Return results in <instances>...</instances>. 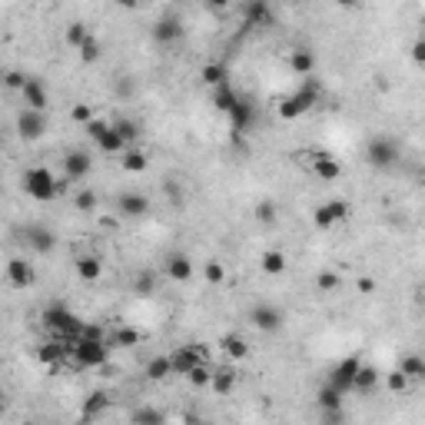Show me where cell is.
Segmentation results:
<instances>
[{"label":"cell","instance_id":"6da1fadb","mask_svg":"<svg viewBox=\"0 0 425 425\" xmlns=\"http://www.w3.org/2000/svg\"><path fill=\"white\" fill-rule=\"evenodd\" d=\"M319 93H322V87H319L316 77L302 80V87L280 103V116H286V120H290V116H302L306 110H312V106L319 103Z\"/></svg>","mask_w":425,"mask_h":425},{"label":"cell","instance_id":"7a4b0ae2","mask_svg":"<svg viewBox=\"0 0 425 425\" xmlns=\"http://www.w3.org/2000/svg\"><path fill=\"white\" fill-rule=\"evenodd\" d=\"M57 183H60V180H53V173H50L47 166H30V170H24V190H27V196L40 200V203L57 200V196H60Z\"/></svg>","mask_w":425,"mask_h":425},{"label":"cell","instance_id":"3957f363","mask_svg":"<svg viewBox=\"0 0 425 425\" xmlns=\"http://www.w3.org/2000/svg\"><path fill=\"white\" fill-rule=\"evenodd\" d=\"M83 319H77L73 312H67L63 306H53V309H47V329L53 332V339H60V342H77L80 332H83Z\"/></svg>","mask_w":425,"mask_h":425},{"label":"cell","instance_id":"277c9868","mask_svg":"<svg viewBox=\"0 0 425 425\" xmlns=\"http://www.w3.org/2000/svg\"><path fill=\"white\" fill-rule=\"evenodd\" d=\"M70 349H73V362H77L80 369H103L106 366V352H110V342L77 339Z\"/></svg>","mask_w":425,"mask_h":425},{"label":"cell","instance_id":"5b68a950","mask_svg":"<svg viewBox=\"0 0 425 425\" xmlns=\"http://www.w3.org/2000/svg\"><path fill=\"white\" fill-rule=\"evenodd\" d=\"M87 133L97 140V146L103 150V153H126L130 146H126V140L120 133H116L113 123H103V120H93V123L87 126Z\"/></svg>","mask_w":425,"mask_h":425},{"label":"cell","instance_id":"8992f818","mask_svg":"<svg viewBox=\"0 0 425 425\" xmlns=\"http://www.w3.org/2000/svg\"><path fill=\"white\" fill-rule=\"evenodd\" d=\"M366 160L376 170H389V166L399 160V146L396 140H389V136H376V140H369L366 146Z\"/></svg>","mask_w":425,"mask_h":425},{"label":"cell","instance_id":"52a82bcc","mask_svg":"<svg viewBox=\"0 0 425 425\" xmlns=\"http://www.w3.org/2000/svg\"><path fill=\"white\" fill-rule=\"evenodd\" d=\"M359 369H362V359L359 356H349L342 359L332 372H329V386H336L342 396H349L352 389H356V376H359Z\"/></svg>","mask_w":425,"mask_h":425},{"label":"cell","instance_id":"ba28073f","mask_svg":"<svg viewBox=\"0 0 425 425\" xmlns=\"http://www.w3.org/2000/svg\"><path fill=\"white\" fill-rule=\"evenodd\" d=\"M17 133L24 140H40V136L47 133V113H40V110H20L17 113Z\"/></svg>","mask_w":425,"mask_h":425},{"label":"cell","instance_id":"9c48e42d","mask_svg":"<svg viewBox=\"0 0 425 425\" xmlns=\"http://www.w3.org/2000/svg\"><path fill=\"white\" fill-rule=\"evenodd\" d=\"M250 322L260 329V332H280L286 319H282V312L276 309V306L260 302V306H252V309H250Z\"/></svg>","mask_w":425,"mask_h":425},{"label":"cell","instance_id":"30bf717a","mask_svg":"<svg viewBox=\"0 0 425 425\" xmlns=\"http://www.w3.org/2000/svg\"><path fill=\"white\" fill-rule=\"evenodd\" d=\"M349 216V203L346 200H329V203H322V206H316V226L319 230H332L336 222H342Z\"/></svg>","mask_w":425,"mask_h":425},{"label":"cell","instance_id":"8fae6325","mask_svg":"<svg viewBox=\"0 0 425 425\" xmlns=\"http://www.w3.org/2000/svg\"><path fill=\"white\" fill-rule=\"evenodd\" d=\"M170 359H173V376H190L200 362H203V349L200 346H180L170 352Z\"/></svg>","mask_w":425,"mask_h":425},{"label":"cell","instance_id":"7c38bea8","mask_svg":"<svg viewBox=\"0 0 425 425\" xmlns=\"http://www.w3.org/2000/svg\"><path fill=\"white\" fill-rule=\"evenodd\" d=\"M90 170H93V160L87 153H80V150H70L63 156V176H67L70 183H80V180H87Z\"/></svg>","mask_w":425,"mask_h":425},{"label":"cell","instance_id":"4fadbf2b","mask_svg":"<svg viewBox=\"0 0 425 425\" xmlns=\"http://www.w3.org/2000/svg\"><path fill=\"white\" fill-rule=\"evenodd\" d=\"M20 97H24V106H27V110H40V113H47L50 97H47V87H43L37 77H27V83H24V90H20Z\"/></svg>","mask_w":425,"mask_h":425},{"label":"cell","instance_id":"5bb4252c","mask_svg":"<svg viewBox=\"0 0 425 425\" xmlns=\"http://www.w3.org/2000/svg\"><path fill=\"white\" fill-rule=\"evenodd\" d=\"M163 272L173 282H190L193 280V260H190L186 252H173V256L163 260Z\"/></svg>","mask_w":425,"mask_h":425},{"label":"cell","instance_id":"9a60e30c","mask_svg":"<svg viewBox=\"0 0 425 425\" xmlns=\"http://www.w3.org/2000/svg\"><path fill=\"white\" fill-rule=\"evenodd\" d=\"M116 212L120 216H146L150 212V200L143 193H120L116 196Z\"/></svg>","mask_w":425,"mask_h":425},{"label":"cell","instance_id":"2e32d148","mask_svg":"<svg viewBox=\"0 0 425 425\" xmlns=\"http://www.w3.org/2000/svg\"><path fill=\"white\" fill-rule=\"evenodd\" d=\"M7 282L14 290H27L34 286V266L27 260H10L7 262Z\"/></svg>","mask_w":425,"mask_h":425},{"label":"cell","instance_id":"e0dca14e","mask_svg":"<svg viewBox=\"0 0 425 425\" xmlns=\"http://www.w3.org/2000/svg\"><path fill=\"white\" fill-rule=\"evenodd\" d=\"M379 382H382V372H379L372 362H362V369H359V376H356V396H372L379 389Z\"/></svg>","mask_w":425,"mask_h":425},{"label":"cell","instance_id":"ac0fdd59","mask_svg":"<svg viewBox=\"0 0 425 425\" xmlns=\"http://www.w3.org/2000/svg\"><path fill=\"white\" fill-rule=\"evenodd\" d=\"M24 236H27V246L34 252H50L53 250V246H57V240H53V232L50 230H43V226H27V230H24Z\"/></svg>","mask_w":425,"mask_h":425},{"label":"cell","instance_id":"d6986e66","mask_svg":"<svg viewBox=\"0 0 425 425\" xmlns=\"http://www.w3.org/2000/svg\"><path fill=\"white\" fill-rule=\"evenodd\" d=\"M312 173H316L319 180L332 183V180L342 176V166H339V160H332L329 153H316V156H312Z\"/></svg>","mask_w":425,"mask_h":425},{"label":"cell","instance_id":"ffe728a7","mask_svg":"<svg viewBox=\"0 0 425 425\" xmlns=\"http://www.w3.org/2000/svg\"><path fill=\"white\" fill-rule=\"evenodd\" d=\"M153 37L160 40V43H176V40H183V24L176 17H163L153 27Z\"/></svg>","mask_w":425,"mask_h":425},{"label":"cell","instance_id":"44dd1931","mask_svg":"<svg viewBox=\"0 0 425 425\" xmlns=\"http://www.w3.org/2000/svg\"><path fill=\"white\" fill-rule=\"evenodd\" d=\"M342 399H346V396H342V392H339L336 386H329V382L316 392L319 412H339V409H346V402H342Z\"/></svg>","mask_w":425,"mask_h":425},{"label":"cell","instance_id":"7402d4cb","mask_svg":"<svg viewBox=\"0 0 425 425\" xmlns=\"http://www.w3.org/2000/svg\"><path fill=\"white\" fill-rule=\"evenodd\" d=\"M399 372H406L412 382H425V356H419V352H409V356L399 359Z\"/></svg>","mask_w":425,"mask_h":425},{"label":"cell","instance_id":"603a6c76","mask_svg":"<svg viewBox=\"0 0 425 425\" xmlns=\"http://www.w3.org/2000/svg\"><path fill=\"white\" fill-rule=\"evenodd\" d=\"M260 266L266 276H282L286 266H290V260H286V252H280V250H266L260 256Z\"/></svg>","mask_w":425,"mask_h":425},{"label":"cell","instance_id":"cb8c5ba5","mask_svg":"<svg viewBox=\"0 0 425 425\" xmlns=\"http://www.w3.org/2000/svg\"><path fill=\"white\" fill-rule=\"evenodd\" d=\"M236 382H240V372H232V369H216L212 372V392L216 396H230L232 389H236Z\"/></svg>","mask_w":425,"mask_h":425},{"label":"cell","instance_id":"d4e9b609","mask_svg":"<svg viewBox=\"0 0 425 425\" xmlns=\"http://www.w3.org/2000/svg\"><path fill=\"white\" fill-rule=\"evenodd\" d=\"M77 276L83 282H97L103 276V262L97 256H77Z\"/></svg>","mask_w":425,"mask_h":425},{"label":"cell","instance_id":"484cf974","mask_svg":"<svg viewBox=\"0 0 425 425\" xmlns=\"http://www.w3.org/2000/svg\"><path fill=\"white\" fill-rule=\"evenodd\" d=\"M173 376V359L170 356H153L146 362V379L150 382H160V379H170Z\"/></svg>","mask_w":425,"mask_h":425},{"label":"cell","instance_id":"4316f807","mask_svg":"<svg viewBox=\"0 0 425 425\" xmlns=\"http://www.w3.org/2000/svg\"><path fill=\"white\" fill-rule=\"evenodd\" d=\"M290 67H292V73H299L302 80H309L312 67H316V57H312L309 50H292V53H290Z\"/></svg>","mask_w":425,"mask_h":425},{"label":"cell","instance_id":"83f0119b","mask_svg":"<svg viewBox=\"0 0 425 425\" xmlns=\"http://www.w3.org/2000/svg\"><path fill=\"white\" fill-rule=\"evenodd\" d=\"M166 416L156 406H136L130 412V425H163Z\"/></svg>","mask_w":425,"mask_h":425},{"label":"cell","instance_id":"f1b7e54d","mask_svg":"<svg viewBox=\"0 0 425 425\" xmlns=\"http://www.w3.org/2000/svg\"><path fill=\"white\" fill-rule=\"evenodd\" d=\"M156 282H160L156 270H140V272L133 276V292H136V296H153V292H156Z\"/></svg>","mask_w":425,"mask_h":425},{"label":"cell","instance_id":"f546056e","mask_svg":"<svg viewBox=\"0 0 425 425\" xmlns=\"http://www.w3.org/2000/svg\"><path fill=\"white\" fill-rule=\"evenodd\" d=\"M222 352L230 359H246L250 356V342L242 336H236V332H232V336H222Z\"/></svg>","mask_w":425,"mask_h":425},{"label":"cell","instance_id":"4dcf8cb0","mask_svg":"<svg viewBox=\"0 0 425 425\" xmlns=\"http://www.w3.org/2000/svg\"><path fill=\"white\" fill-rule=\"evenodd\" d=\"M236 103H240V97L230 90V83H226V87L212 90V106H216V110H222V113H232V106H236Z\"/></svg>","mask_w":425,"mask_h":425},{"label":"cell","instance_id":"1f68e13d","mask_svg":"<svg viewBox=\"0 0 425 425\" xmlns=\"http://www.w3.org/2000/svg\"><path fill=\"white\" fill-rule=\"evenodd\" d=\"M316 290L319 292H339L342 290V276H339L336 270H322L316 276Z\"/></svg>","mask_w":425,"mask_h":425},{"label":"cell","instance_id":"d6a6232c","mask_svg":"<svg viewBox=\"0 0 425 425\" xmlns=\"http://www.w3.org/2000/svg\"><path fill=\"white\" fill-rule=\"evenodd\" d=\"M203 83L210 90L226 87V67H222V63H206L203 67Z\"/></svg>","mask_w":425,"mask_h":425},{"label":"cell","instance_id":"836d02e7","mask_svg":"<svg viewBox=\"0 0 425 425\" xmlns=\"http://www.w3.org/2000/svg\"><path fill=\"white\" fill-rule=\"evenodd\" d=\"M386 389L392 392V396H402V392H409V389H412V379H409L406 372L392 369V372L386 376Z\"/></svg>","mask_w":425,"mask_h":425},{"label":"cell","instance_id":"e575fe53","mask_svg":"<svg viewBox=\"0 0 425 425\" xmlns=\"http://www.w3.org/2000/svg\"><path fill=\"white\" fill-rule=\"evenodd\" d=\"M136 342H140V332L130 326H120L110 332V346H136Z\"/></svg>","mask_w":425,"mask_h":425},{"label":"cell","instance_id":"d590c367","mask_svg":"<svg viewBox=\"0 0 425 425\" xmlns=\"http://www.w3.org/2000/svg\"><path fill=\"white\" fill-rule=\"evenodd\" d=\"M90 37H93V34H90V30L83 27V24H70V27H67V43H70L73 50H80Z\"/></svg>","mask_w":425,"mask_h":425},{"label":"cell","instance_id":"8d00e7d4","mask_svg":"<svg viewBox=\"0 0 425 425\" xmlns=\"http://www.w3.org/2000/svg\"><path fill=\"white\" fill-rule=\"evenodd\" d=\"M123 170L126 173H140V170H146V153L143 150H126L123 153Z\"/></svg>","mask_w":425,"mask_h":425},{"label":"cell","instance_id":"74e56055","mask_svg":"<svg viewBox=\"0 0 425 425\" xmlns=\"http://www.w3.org/2000/svg\"><path fill=\"white\" fill-rule=\"evenodd\" d=\"M203 276H206V282L220 286V282L226 280V266H222L220 260H206V262H203Z\"/></svg>","mask_w":425,"mask_h":425},{"label":"cell","instance_id":"f35d334b","mask_svg":"<svg viewBox=\"0 0 425 425\" xmlns=\"http://www.w3.org/2000/svg\"><path fill=\"white\" fill-rule=\"evenodd\" d=\"M212 372H216V369H210L206 366V362H200V366L193 369V372H190V382H193V386H212Z\"/></svg>","mask_w":425,"mask_h":425},{"label":"cell","instance_id":"ab89813d","mask_svg":"<svg viewBox=\"0 0 425 425\" xmlns=\"http://www.w3.org/2000/svg\"><path fill=\"white\" fill-rule=\"evenodd\" d=\"M100 53H103V50H100V40L97 37H90L87 43L80 47V60H83V63H97Z\"/></svg>","mask_w":425,"mask_h":425},{"label":"cell","instance_id":"60d3db41","mask_svg":"<svg viewBox=\"0 0 425 425\" xmlns=\"http://www.w3.org/2000/svg\"><path fill=\"white\" fill-rule=\"evenodd\" d=\"M113 126H116V133H120V136L126 140V146H130V143L136 140V136H140V126H136L133 120H116Z\"/></svg>","mask_w":425,"mask_h":425},{"label":"cell","instance_id":"b9f144b4","mask_svg":"<svg viewBox=\"0 0 425 425\" xmlns=\"http://www.w3.org/2000/svg\"><path fill=\"white\" fill-rule=\"evenodd\" d=\"M242 14H246V20H250V24L270 20V7H266V4H250V7H242Z\"/></svg>","mask_w":425,"mask_h":425},{"label":"cell","instance_id":"7bdbcfd3","mask_svg":"<svg viewBox=\"0 0 425 425\" xmlns=\"http://www.w3.org/2000/svg\"><path fill=\"white\" fill-rule=\"evenodd\" d=\"M73 203H77L80 212H93V210H97V196L90 193V190H80V193L73 196Z\"/></svg>","mask_w":425,"mask_h":425},{"label":"cell","instance_id":"ee69618b","mask_svg":"<svg viewBox=\"0 0 425 425\" xmlns=\"http://www.w3.org/2000/svg\"><path fill=\"white\" fill-rule=\"evenodd\" d=\"M70 116H73V123H83V126L93 123V110H90L87 103H77L73 110H70Z\"/></svg>","mask_w":425,"mask_h":425},{"label":"cell","instance_id":"f6af8a7d","mask_svg":"<svg viewBox=\"0 0 425 425\" xmlns=\"http://www.w3.org/2000/svg\"><path fill=\"white\" fill-rule=\"evenodd\" d=\"M256 220H260V222H276V206H272V203H260V206H256Z\"/></svg>","mask_w":425,"mask_h":425},{"label":"cell","instance_id":"bcb514c9","mask_svg":"<svg viewBox=\"0 0 425 425\" xmlns=\"http://www.w3.org/2000/svg\"><path fill=\"white\" fill-rule=\"evenodd\" d=\"M4 83H7L10 90H24L27 77H24V73H17V70H7V77H4Z\"/></svg>","mask_w":425,"mask_h":425},{"label":"cell","instance_id":"7dc6e473","mask_svg":"<svg viewBox=\"0 0 425 425\" xmlns=\"http://www.w3.org/2000/svg\"><path fill=\"white\" fill-rule=\"evenodd\" d=\"M412 60H416V63H425V37L416 40V47H412Z\"/></svg>","mask_w":425,"mask_h":425},{"label":"cell","instance_id":"c3c4849f","mask_svg":"<svg viewBox=\"0 0 425 425\" xmlns=\"http://www.w3.org/2000/svg\"><path fill=\"white\" fill-rule=\"evenodd\" d=\"M376 290V282L372 280H359V292H372Z\"/></svg>","mask_w":425,"mask_h":425},{"label":"cell","instance_id":"681fc988","mask_svg":"<svg viewBox=\"0 0 425 425\" xmlns=\"http://www.w3.org/2000/svg\"><path fill=\"white\" fill-rule=\"evenodd\" d=\"M24 425H37V422H24Z\"/></svg>","mask_w":425,"mask_h":425},{"label":"cell","instance_id":"f907efd6","mask_svg":"<svg viewBox=\"0 0 425 425\" xmlns=\"http://www.w3.org/2000/svg\"><path fill=\"white\" fill-rule=\"evenodd\" d=\"M422 306H425V292H422Z\"/></svg>","mask_w":425,"mask_h":425}]
</instances>
